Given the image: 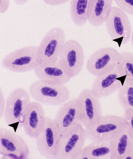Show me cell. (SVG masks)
Here are the masks:
<instances>
[{"instance_id": "6da1fadb", "label": "cell", "mask_w": 133, "mask_h": 159, "mask_svg": "<svg viewBox=\"0 0 133 159\" xmlns=\"http://www.w3.org/2000/svg\"><path fill=\"white\" fill-rule=\"evenodd\" d=\"M65 42V34L63 29L55 27L48 31L38 46V65L45 66L56 64Z\"/></svg>"}, {"instance_id": "7a4b0ae2", "label": "cell", "mask_w": 133, "mask_h": 159, "mask_svg": "<svg viewBox=\"0 0 133 159\" xmlns=\"http://www.w3.org/2000/svg\"><path fill=\"white\" fill-rule=\"evenodd\" d=\"M29 93L36 101L50 106L63 104L70 96V91L64 84H51L40 80L31 84Z\"/></svg>"}, {"instance_id": "3957f363", "label": "cell", "mask_w": 133, "mask_h": 159, "mask_svg": "<svg viewBox=\"0 0 133 159\" xmlns=\"http://www.w3.org/2000/svg\"><path fill=\"white\" fill-rule=\"evenodd\" d=\"M87 135L82 123L75 124L61 134L56 159H78Z\"/></svg>"}, {"instance_id": "277c9868", "label": "cell", "mask_w": 133, "mask_h": 159, "mask_svg": "<svg viewBox=\"0 0 133 159\" xmlns=\"http://www.w3.org/2000/svg\"><path fill=\"white\" fill-rule=\"evenodd\" d=\"M126 130L125 118L114 115L102 116L97 123L85 129L87 137L98 142L111 141Z\"/></svg>"}, {"instance_id": "5b68a950", "label": "cell", "mask_w": 133, "mask_h": 159, "mask_svg": "<svg viewBox=\"0 0 133 159\" xmlns=\"http://www.w3.org/2000/svg\"><path fill=\"white\" fill-rule=\"evenodd\" d=\"M30 94L25 89L17 88L7 98L4 116L8 126L16 132L22 126L24 112L26 107L31 102Z\"/></svg>"}, {"instance_id": "8992f818", "label": "cell", "mask_w": 133, "mask_h": 159, "mask_svg": "<svg viewBox=\"0 0 133 159\" xmlns=\"http://www.w3.org/2000/svg\"><path fill=\"white\" fill-rule=\"evenodd\" d=\"M84 53L82 46L78 41L70 39L65 42L60 52V65L69 77L77 76L83 67Z\"/></svg>"}, {"instance_id": "52a82bcc", "label": "cell", "mask_w": 133, "mask_h": 159, "mask_svg": "<svg viewBox=\"0 0 133 159\" xmlns=\"http://www.w3.org/2000/svg\"><path fill=\"white\" fill-rule=\"evenodd\" d=\"M38 47L28 46L14 51L5 57L2 65L12 72H24L34 70L38 65Z\"/></svg>"}, {"instance_id": "ba28073f", "label": "cell", "mask_w": 133, "mask_h": 159, "mask_svg": "<svg viewBox=\"0 0 133 159\" xmlns=\"http://www.w3.org/2000/svg\"><path fill=\"white\" fill-rule=\"evenodd\" d=\"M120 53L111 47L101 48L94 52L88 59L86 68L96 76L109 73L117 67Z\"/></svg>"}, {"instance_id": "9c48e42d", "label": "cell", "mask_w": 133, "mask_h": 159, "mask_svg": "<svg viewBox=\"0 0 133 159\" xmlns=\"http://www.w3.org/2000/svg\"><path fill=\"white\" fill-rule=\"evenodd\" d=\"M61 134L54 119L46 117L44 129L36 138L38 150L47 159H56Z\"/></svg>"}, {"instance_id": "30bf717a", "label": "cell", "mask_w": 133, "mask_h": 159, "mask_svg": "<svg viewBox=\"0 0 133 159\" xmlns=\"http://www.w3.org/2000/svg\"><path fill=\"white\" fill-rule=\"evenodd\" d=\"M106 25L112 40L117 43L119 47L130 40L132 33L130 20L126 14L118 7H112Z\"/></svg>"}, {"instance_id": "8fae6325", "label": "cell", "mask_w": 133, "mask_h": 159, "mask_svg": "<svg viewBox=\"0 0 133 159\" xmlns=\"http://www.w3.org/2000/svg\"><path fill=\"white\" fill-rule=\"evenodd\" d=\"M29 153L28 147L21 136L14 131L0 129V153L3 158L27 159Z\"/></svg>"}, {"instance_id": "7c38bea8", "label": "cell", "mask_w": 133, "mask_h": 159, "mask_svg": "<svg viewBox=\"0 0 133 159\" xmlns=\"http://www.w3.org/2000/svg\"><path fill=\"white\" fill-rule=\"evenodd\" d=\"M84 112L83 102L79 96L61 105L54 119L61 134L72 126L82 124Z\"/></svg>"}, {"instance_id": "4fadbf2b", "label": "cell", "mask_w": 133, "mask_h": 159, "mask_svg": "<svg viewBox=\"0 0 133 159\" xmlns=\"http://www.w3.org/2000/svg\"><path fill=\"white\" fill-rule=\"evenodd\" d=\"M46 117L40 103L34 101L27 105L24 112L22 122L26 134L36 139L44 129Z\"/></svg>"}, {"instance_id": "5bb4252c", "label": "cell", "mask_w": 133, "mask_h": 159, "mask_svg": "<svg viewBox=\"0 0 133 159\" xmlns=\"http://www.w3.org/2000/svg\"><path fill=\"white\" fill-rule=\"evenodd\" d=\"M79 96L82 98L84 105L82 124L85 129H88L99 122L102 116L100 98L90 89H84Z\"/></svg>"}, {"instance_id": "9a60e30c", "label": "cell", "mask_w": 133, "mask_h": 159, "mask_svg": "<svg viewBox=\"0 0 133 159\" xmlns=\"http://www.w3.org/2000/svg\"><path fill=\"white\" fill-rule=\"evenodd\" d=\"M124 81L116 67L109 73L97 76L91 89L99 98H105L118 91Z\"/></svg>"}, {"instance_id": "2e32d148", "label": "cell", "mask_w": 133, "mask_h": 159, "mask_svg": "<svg viewBox=\"0 0 133 159\" xmlns=\"http://www.w3.org/2000/svg\"><path fill=\"white\" fill-rule=\"evenodd\" d=\"M112 4V0H89L87 10L89 23L98 27L106 22L111 13Z\"/></svg>"}, {"instance_id": "e0dca14e", "label": "cell", "mask_w": 133, "mask_h": 159, "mask_svg": "<svg viewBox=\"0 0 133 159\" xmlns=\"http://www.w3.org/2000/svg\"><path fill=\"white\" fill-rule=\"evenodd\" d=\"M34 70L39 80L51 84H64L71 79L62 69L59 60L56 64L52 66L38 65Z\"/></svg>"}, {"instance_id": "ac0fdd59", "label": "cell", "mask_w": 133, "mask_h": 159, "mask_svg": "<svg viewBox=\"0 0 133 159\" xmlns=\"http://www.w3.org/2000/svg\"><path fill=\"white\" fill-rule=\"evenodd\" d=\"M111 159H126L133 150V139L126 129L110 141Z\"/></svg>"}, {"instance_id": "d6986e66", "label": "cell", "mask_w": 133, "mask_h": 159, "mask_svg": "<svg viewBox=\"0 0 133 159\" xmlns=\"http://www.w3.org/2000/svg\"><path fill=\"white\" fill-rule=\"evenodd\" d=\"M110 141L92 142L84 148L78 159H111Z\"/></svg>"}, {"instance_id": "ffe728a7", "label": "cell", "mask_w": 133, "mask_h": 159, "mask_svg": "<svg viewBox=\"0 0 133 159\" xmlns=\"http://www.w3.org/2000/svg\"><path fill=\"white\" fill-rule=\"evenodd\" d=\"M117 67L125 82L133 86V53L123 52L120 53Z\"/></svg>"}, {"instance_id": "44dd1931", "label": "cell", "mask_w": 133, "mask_h": 159, "mask_svg": "<svg viewBox=\"0 0 133 159\" xmlns=\"http://www.w3.org/2000/svg\"><path fill=\"white\" fill-rule=\"evenodd\" d=\"M88 0H74L70 2V15L76 25L82 26L87 22Z\"/></svg>"}, {"instance_id": "7402d4cb", "label": "cell", "mask_w": 133, "mask_h": 159, "mask_svg": "<svg viewBox=\"0 0 133 159\" xmlns=\"http://www.w3.org/2000/svg\"><path fill=\"white\" fill-rule=\"evenodd\" d=\"M118 98L124 110L133 109V86L124 82L118 90Z\"/></svg>"}, {"instance_id": "603a6c76", "label": "cell", "mask_w": 133, "mask_h": 159, "mask_svg": "<svg viewBox=\"0 0 133 159\" xmlns=\"http://www.w3.org/2000/svg\"><path fill=\"white\" fill-rule=\"evenodd\" d=\"M124 117L126 121V129L133 139V109L125 110Z\"/></svg>"}, {"instance_id": "cb8c5ba5", "label": "cell", "mask_w": 133, "mask_h": 159, "mask_svg": "<svg viewBox=\"0 0 133 159\" xmlns=\"http://www.w3.org/2000/svg\"><path fill=\"white\" fill-rule=\"evenodd\" d=\"M119 8L124 12L133 15V0H115Z\"/></svg>"}, {"instance_id": "d4e9b609", "label": "cell", "mask_w": 133, "mask_h": 159, "mask_svg": "<svg viewBox=\"0 0 133 159\" xmlns=\"http://www.w3.org/2000/svg\"><path fill=\"white\" fill-rule=\"evenodd\" d=\"M132 39V45L133 46V30L132 31V39Z\"/></svg>"}]
</instances>
